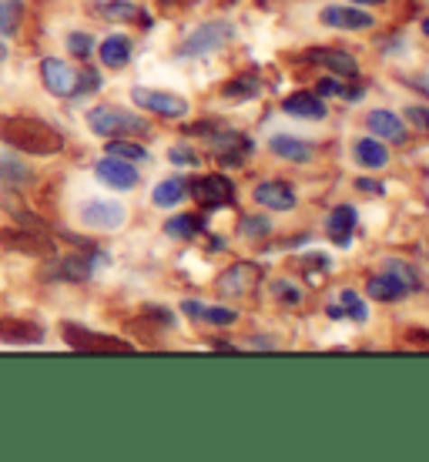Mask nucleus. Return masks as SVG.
<instances>
[{
	"instance_id": "1",
	"label": "nucleus",
	"mask_w": 429,
	"mask_h": 462,
	"mask_svg": "<svg viewBox=\"0 0 429 462\" xmlns=\"http://www.w3.org/2000/svg\"><path fill=\"white\" fill-rule=\"evenodd\" d=\"M0 141L14 151L51 158L64 151V134L54 125H47L41 117L31 115H4L0 117Z\"/></svg>"
},
{
	"instance_id": "2",
	"label": "nucleus",
	"mask_w": 429,
	"mask_h": 462,
	"mask_svg": "<svg viewBox=\"0 0 429 462\" xmlns=\"http://www.w3.org/2000/svg\"><path fill=\"white\" fill-rule=\"evenodd\" d=\"M88 127L101 138H145L151 125L141 115H131L125 107L98 105L88 111Z\"/></svg>"
},
{
	"instance_id": "3",
	"label": "nucleus",
	"mask_w": 429,
	"mask_h": 462,
	"mask_svg": "<svg viewBox=\"0 0 429 462\" xmlns=\"http://www.w3.org/2000/svg\"><path fill=\"white\" fill-rule=\"evenodd\" d=\"M235 34V23L228 21H205L198 23L195 31L182 41V47H178V58H209V54H215V51H221V47L232 41Z\"/></svg>"
},
{
	"instance_id": "4",
	"label": "nucleus",
	"mask_w": 429,
	"mask_h": 462,
	"mask_svg": "<svg viewBox=\"0 0 429 462\" xmlns=\"http://www.w3.org/2000/svg\"><path fill=\"white\" fill-rule=\"evenodd\" d=\"M61 336L68 342L74 352H94V356H107V352H131V342L125 338H115V336H101V332H94L88 325H78V322H64L61 325Z\"/></svg>"
},
{
	"instance_id": "5",
	"label": "nucleus",
	"mask_w": 429,
	"mask_h": 462,
	"mask_svg": "<svg viewBox=\"0 0 429 462\" xmlns=\"http://www.w3.org/2000/svg\"><path fill=\"white\" fill-rule=\"evenodd\" d=\"M262 268L256 262H235L232 268H225L215 282V291L221 299H252L262 285Z\"/></svg>"
},
{
	"instance_id": "6",
	"label": "nucleus",
	"mask_w": 429,
	"mask_h": 462,
	"mask_svg": "<svg viewBox=\"0 0 429 462\" xmlns=\"http://www.w3.org/2000/svg\"><path fill=\"white\" fill-rule=\"evenodd\" d=\"M0 245L7 252H21V254H34V258H51L58 252V245L51 235L37 228V225H27V228H4L0 231Z\"/></svg>"
},
{
	"instance_id": "7",
	"label": "nucleus",
	"mask_w": 429,
	"mask_h": 462,
	"mask_svg": "<svg viewBox=\"0 0 429 462\" xmlns=\"http://www.w3.org/2000/svg\"><path fill=\"white\" fill-rule=\"evenodd\" d=\"M131 101L141 107V111H148V115H162V117H188L191 115V105H188V97H178V94H168V91H158V88H135L131 91Z\"/></svg>"
},
{
	"instance_id": "8",
	"label": "nucleus",
	"mask_w": 429,
	"mask_h": 462,
	"mask_svg": "<svg viewBox=\"0 0 429 462\" xmlns=\"http://www.w3.org/2000/svg\"><path fill=\"white\" fill-rule=\"evenodd\" d=\"M191 198H195L201 208H228L235 201V185L225 178V174H205V178H195L188 185Z\"/></svg>"
},
{
	"instance_id": "9",
	"label": "nucleus",
	"mask_w": 429,
	"mask_h": 462,
	"mask_svg": "<svg viewBox=\"0 0 429 462\" xmlns=\"http://www.w3.org/2000/svg\"><path fill=\"white\" fill-rule=\"evenodd\" d=\"M128 221V211L117 201H84L81 205V225L91 231H117Z\"/></svg>"
},
{
	"instance_id": "10",
	"label": "nucleus",
	"mask_w": 429,
	"mask_h": 462,
	"mask_svg": "<svg viewBox=\"0 0 429 462\" xmlns=\"http://www.w3.org/2000/svg\"><path fill=\"white\" fill-rule=\"evenodd\" d=\"M41 81H44V88L54 97H74L78 94V70L61 58L41 60Z\"/></svg>"
},
{
	"instance_id": "11",
	"label": "nucleus",
	"mask_w": 429,
	"mask_h": 462,
	"mask_svg": "<svg viewBox=\"0 0 429 462\" xmlns=\"http://www.w3.org/2000/svg\"><path fill=\"white\" fill-rule=\"evenodd\" d=\"M322 23L325 27H336V31H349V34H356V31H372L376 27V17L359 7H349V4H325L322 7Z\"/></svg>"
},
{
	"instance_id": "12",
	"label": "nucleus",
	"mask_w": 429,
	"mask_h": 462,
	"mask_svg": "<svg viewBox=\"0 0 429 462\" xmlns=\"http://www.w3.org/2000/svg\"><path fill=\"white\" fill-rule=\"evenodd\" d=\"M94 174H98V181H105V185L115 188V191H131V188H138V181H141V174L135 164L121 162V158H111V154L94 164Z\"/></svg>"
},
{
	"instance_id": "13",
	"label": "nucleus",
	"mask_w": 429,
	"mask_h": 462,
	"mask_svg": "<svg viewBox=\"0 0 429 462\" xmlns=\"http://www.w3.org/2000/svg\"><path fill=\"white\" fill-rule=\"evenodd\" d=\"M252 198H256L258 208H268V211H292L295 205H299V195H295V188L289 185V181H262V185H256V191H252Z\"/></svg>"
},
{
	"instance_id": "14",
	"label": "nucleus",
	"mask_w": 429,
	"mask_h": 462,
	"mask_svg": "<svg viewBox=\"0 0 429 462\" xmlns=\"http://www.w3.org/2000/svg\"><path fill=\"white\" fill-rule=\"evenodd\" d=\"M91 275L94 265L88 254H68V258L51 254V265L44 268V278H54V282H88Z\"/></svg>"
},
{
	"instance_id": "15",
	"label": "nucleus",
	"mask_w": 429,
	"mask_h": 462,
	"mask_svg": "<svg viewBox=\"0 0 429 462\" xmlns=\"http://www.w3.org/2000/svg\"><path fill=\"white\" fill-rule=\"evenodd\" d=\"M0 342H7V346H37V342H44V328L31 322V319L0 315Z\"/></svg>"
},
{
	"instance_id": "16",
	"label": "nucleus",
	"mask_w": 429,
	"mask_h": 462,
	"mask_svg": "<svg viewBox=\"0 0 429 462\" xmlns=\"http://www.w3.org/2000/svg\"><path fill=\"white\" fill-rule=\"evenodd\" d=\"M366 127L372 131V138L379 141H393V144H403L406 141V125H403V117L389 111V107H376L366 115Z\"/></svg>"
},
{
	"instance_id": "17",
	"label": "nucleus",
	"mask_w": 429,
	"mask_h": 462,
	"mask_svg": "<svg viewBox=\"0 0 429 462\" xmlns=\"http://www.w3.org/2000/svg\"><path fill=\"white\" fill-rule=\"evenodd\" d=\"M282 111L289 117H299V121H325L329 117V107L319 94L312 91H295L282 101Z\"/></svg>"
},
{
	"instance_id": "18",
	"label": "nucleus",
	"mask_w": 429,
	"mask_h": 462,
	"mask_svg": "<svg viewBox=\"0 0 429 462\" xmlns=\"http://www.w3.org/2000/svg\"><path fill=\"white\" fill-rule=\"evenodd\" d=\"M182 312H185L188 319H195V322L215 325V328H228V325L238 322V312H235V309H225V305H205V301H198V299L182 301Z\"/></svg>"
},
{
	"instance_id": "19",
	"label": "nucleus",
	"mask_w": 429,
	"mask_h": 462,
	"mask_svg": "<svg viewBox=\"0 0 429 462\" xmlns=\"http://www.w3.org/2000/svg\"><path fill=\"white\" fill-rule=\"evenodd\" d=\"M356 208L352 205H336V208L329 211V218H325V235L332 238L336 248H349L352 245V231H356Z\"/></svg>"
},
{
	"instance_id": "20",
	"label": "nucleus",
	"mask_w": 429,
	"mask_h": 462,
	"mask_svg": "<svg viewBox=\"0 0 429 462\" xmlns=\"http://www.w3.org/2000/svg\"><path fill=\"white\" fill-rule=\"evenodd\" d=\"M309 60L315 64H322L329 74H336V78H356L359 74V60L346 54V51H336V47H319V51H309L305 54Z\"/></svg>"
},
{
	"instance_id": "21",
	"label": "nucleus",
	"mask_w": 429,
	"mask_h": 462,
	"mask_svg": "<svg viewBox=\"0 0 429 462\" xmlns=\"http://www.w3.org/2000/svg\"><path fill=\"white\" fill-rule=\"evenodd\" d=\"M268 151L282 158V162H292V164H309L312 162V148H309V141L302 138H292V134H272L268 138Z\"/></svg>"
},
{
	"instance_id": "22",
	"label": "nucleus",
	"mask_w": 429,
	"mask_h": 462,
	"mask_svg": "<svg viewBox=\"0 0 429 462\" xmlns=\"http://www.w3.org/2000/svg\"><path fill=\"white\" fill-rule=\"evenodd\" d=\"M366 295H369L372 301L393 305V301L406 299L409 291H406V285H403V282H399L396 275H389V272H379V275H369V282H366Z\"/></svg>"
},
{
	"instance_id": "23",
	"label": "nucleus",
	"mask_w": 429,
	"mask_h": 462,
	"mask_svg": "<svg viewBox=\"0 0 429 462\" xmlns=\"http://www.w3.org/2000/svg\"><path fill=\"white\" fill-rule=\"evenodd\" d=\"M352 154H356V162L366 168V171H379L389 164V148H386L379 138H359L352 144Z\"/></svg>"
},
{
	"instance_id": "24",
	"label": "nucleus",
	"mask_w": 429,
	"mask_h": 462,
	"mask_svg": "<svg viewBox=\"0 0 429 462\" xmlns=\"http://www.w3.org/2000/svg\"><path fill=\"white\" fill-rule=\"evenodd\" d=\"M211 148H215V154H219L221 164H242V158L252 151V144H248L245 134L228 131V134H221V138H211Z\"/></svg>"
},
{
	"instance_id": "25",
	"label": "nucleus",
	"mask_w": 429,
	"mask_h": 462,
	"mask_svg": "<svg viewBox=\"0 0 429 462\" xmlns=\"http://www.w3.org/2000/svg\"><path fill=\"white\" fill-rule=\"evenodd\" d=\"M188 198V181L185 178H164L154 185L151 191V205L154 208H174V205H182Z\"/></svg>"
},
{
	"instance_id": "26",
	"label": "nucleus",
	"mask_w": 429,
	"mask_h": 462,
	"mask_svg": "<svg viewBox=\"0 0 429 462\" xmlns=\"http://www.w3.org/2000/svg\"><path fill=\"white\" fill-rule=\"evenodd\" d=\"M101 17L115 23H151V17H145L141 7H135L131 0H107V4H101Z\"/></svg>"
},
{
	"instance_id": "27",
	"label": "nucleus",
	"mask_w": 429,
	"mask_h": 462,
	"mask_svg": "<svg viewBox=\"0 0 429 462\" xmlns=\"http://www.w3.org/2000/svg\"><path fill=\"white\" fill-rule=\"evenodd\" d=\"M101 60H105V68H125L131 60V37L125 34H111L101 44Z\"/></svg>"
},
{
	"instance_id": "28",
	"label": "nucleus",
	"mask_w": 429,
	"mask_h": 462,
	"mask_svg": "<svg viewBox=\"0 0 429 462\" xmlns=\"http://www.w3.org/2000/svg\"><path fill=\"white\" fill-rule=\"evenodd\" d=\"M201 228H205V218H198V215H174L164 221V235H172L178 242H191Z\"/></svg>"
},
{
	"instance_id": "29",
	"label": "nucleus",
	"mask_w": 429,
	"mask_h": 462,
	"mask_svg": "<svg viewBox=\"0 0 429 462\" xmlns=\"http://www.w3.org/2000/svg\"><path fill=\"white\" fill-rule=\"evenodd\" d=\"M107 154L111 158H121V162H148V148L145 144H138V141H128V138H117V141H107Z\"/></svg>"
},
{
	"instance_id": "30",
	"label": "nucleus",
	"mask_w": 429,
	"mask_h": 462,
	"mask_svg": "<svg viewBox=\"0 0 429 462\" xmlns=\"http://www.w3.org/2000/svg\"><path fill=\"white\" fill-rule=\"evenodd\" d=\"M221 94H225L228 101H252V97H258V94H262V84H258V78L245 74V78H235V81L225 84V88H221Z\"/></svg>"
},
{
	"instance_id": "31",
	"label": "nucleus",
	"mask_w": 429,
	"mask_h": 462,
	"mask_svg": "<svg viewBox=\"0 0 429 462\" xmlns=\"http://www.w3.org/2000/svg\"><path fill=\"white\" fill-rule=\"evenodd\" d=\"M339 309H342V315H346V319H352V322H359V325L369 319V305H366V299H362L359 291H352V289L339 291Z\"/></svg>"
},
{
	"instance_id": "32",
	"label": "nucleus",
	"mask_w": 429,
	"mask_h": 462,
	"mask_svg": "<svg viewBox=\"0 0 429 462\" xmlns=\"http://www.w3.org/2000/svg\"><path fill=\"white\" fill-rule=\"evenodd\" d=\"M23 21V0H0V34H17Z\"/></svg>"
},
{
	"instance_id": "33",
	"label": "nucleus",
	"mask_w": 429,
	"mask_h": 462,
	"mask_svg": "<svg viewBox=\"0 0 429 462\" xmlns=\"http://www.w3.org/2000/svg\"><path fill=\"white\" fill-rule=\"evenodd\" d=\"M383 272H389V275H396L403 285H406V291H419L423 289V278H419V272L409 262H399V258H389L383 265Z\"/></svg>"
},
{
	"instance_id": "34",
	"label": "nucleus",
	"mask_w": 429,
	"mask_h": 462,
	"mask_svg": "<svg viewBox=\"0 0 429 462\" xmlns=\"http://www.w3.org/2000/svg\"><path fill=\"white\" fill-rule=\"evenodd\" d=\"M268 291H272V299L279 301V305H289V309L302 301V289L295 282H289V278H275V282L268 285Z\"/></svg>"
},
{
	"instance_id": "35",
	"label": "nucleus",
	"mask_w": 429,
	"mask_h": 462,
	"mask_svg": "<svg viewBox=\"0 0 429 462\" xmlns=\"http://www.w3.org/2000/svg\"><path fill=\"white\" fill-rule=\"evenodd\" d=\"M238 235H242V238H268V235H272V221L262 218V215H245V218L238 221Z\"/></svg>"
},
{
	"instance_id": "36",
	"label": "nucleus",
	"mask_w": 429,
	"mask_h": 462,
	"mask_svg": "<svg viewBox=\"0 0 429 462\" xmlns=\"http://www.w3.org/2000/svg\"><path fill=\"white\" fill-rule=\"evenodd\" d=\"M68 51L74 58L88 60L94 54V37L91 34H68Z\"/></svg>"
},
{
	"instance_id": "37",
	"label": "nucleus",
	"mask_w": 429,
	"mask_h": 462,
	"mask_svg": "<svg viewBox=\"0 0 429 462\" xmlns=\"http://www.w3.org/2000/svg\"><path fill=\"white\" fill-rule=\"evenodd\" d=\"M168 158H172V164H178V168H198V164H201V158H198L188 144H174V148L168 151Z\"/></svg>"
},
{
	"instance_id": "38",
	"label": "nucleus",
	"mask_w": 429,
	"mask_h": 462,
	"mask_svg": "<svg viewBox=\"0 0 429 462\" xmlns=\"http://www.w3.org/2000/svg\"><path fill=\"white\" fill-rule=\"evenodd\" d=\"M101 88V74L94 68H84V70H78V94H91V91H98ZM74 94V97H78Z\"/></svg>"
},
{
	"instance_id": "39",
	"label": "nucleus",
	"mask_w": 429,
	"mask_h": 462,
	"mask_svg": "<svg viewBox=\"0 0 429 462\" xmlns=\"http://www.w3.org/2000/svg\"><path fill=\"white\" fill-rule=\"evenodd\" d=\"M0 178H7V181H31V171H23V164L0 162Z\"/></svg>"
},
{
	"instance_id": "40",
	"label": "nucleus",
	"mask_w": 429,
	"mask_h": 462,
	"mask_svg": "<svg viewBox=\"0 0 429 462\" xmlns=\"http://www.w3.org/2000/svg\"><path fill=\"white\" fill-rule=\"evenodd\" d=\"M406 121H413L419 131L429 134V107H406Z\"/></svg>"
},
{
	"instance_id": "41",
	"label": "nucleus",
	"mask_w": 429,
	"mask_h": 462,
	"mask_svg": "<svg viewBox=\"0 0 429 462\" xmlns=\"http://www.w3.org/2000/svg\"><path fill=\"white\" fill-rule=\"evenodd\" d=\"M339 88H342V84H339L336 78H322V81L315 84V94H319V97H336Z\"/></svg>"
},
{
	"instance_id": "42",
	"label": "nucleus",
	"mask_w": 429,
	"mask_h": 462,
	"mask_svg": "<svg viewBox=\"0 0 429 462\" xmlns=\"http://www.w3.org/2000/svg\"><path fill=\"white\" fill-rule=\"evenodd\" d=\"M336 97H342V101H362V97H366V88H359V84H352V88H339Z\"/></svg>"
},
{
	"instance_id": "43",
	"label": "nucleus",
	"mask_w": 429,
	"mask_h": 462,
	"mask_svg": "<svg viewBox=\"0 0 429 462\" xmlns=\"http://www.w3.org/2000/svg\"><path fill=\"white\" fill-rule=\"evenodd\" d=\"M356 191H366V195H383V185H379V181H372V178H359V181H356Z\"/></svg>"
},
{
	"instance_id": "44",
	"label": "nucleus",
	"mask_w": 429,
	"mask_h": 462,
	"mask_svg": "<svg viewBox=\"0 0 429 462\" xmlns=\"http://www.w3.org/2000/svg\"><path fill=\"white\" fill-rule=\"evenodd\" d=\"M209 245H211V252H221V248H225V238H221V235H215Z\"/></svg>"
},
{
	"instance_id": "45",
	"label": "nucleus",
	"mask_w": 429,
	"mask_h": 462,
	"mask_svg": "<svg viewBox=\"0 0 429 462\" xmlns=\"http://www.w3.org/2000/svg\"><path fill=\"white\" fill-rule=\"evenodd\" d=\"M349 4H362V7H376V4H389V0H349Z\"/></svg>"
},
{
	"instance_id": "46",
	"label": "nucleus",
	"mask_w": 429,
	"mask_h": 462,
	"mask_svg": "<svg viewBox=\"0 0 429 462\" xmlns=\"http://www.w3.org/2000/svg\"><path fill=\"white\" fill-rule=\"evenodd\" d=\"M0 60H7V44L0 41Z\"/></svg>"
},
{
	"instance_id": "47",
	"label": "nucleus",
	"mask_w": 429,
	"mask_h": 462,
	"mask_svg": "<svg viewBox=\"0 0 429 462\" xmlns=\"http://www.w3.org/2000/svg\"><path fill=\"white\" fill-rule=\"evenodd\" d=\"M423 34L429 37V17H426V21H423Z\"/></svg>"
}]
</instances>
